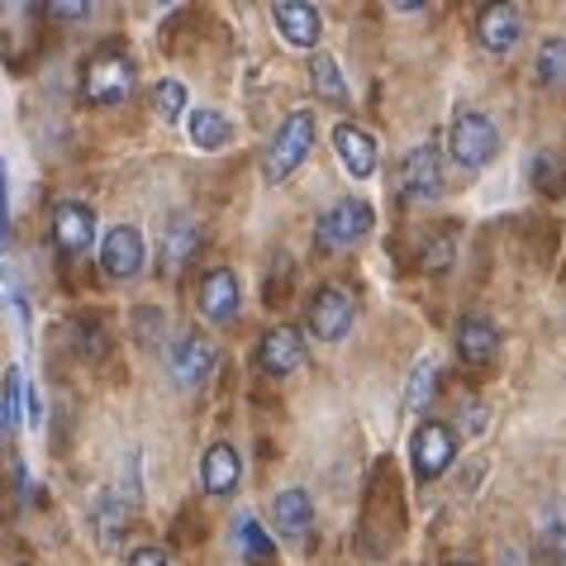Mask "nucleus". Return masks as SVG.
<instances>
[{"label":"nucleus","instance_id":"nucleus-35","mask_svg":"<svg viewBox=\"0 0 566 566\" xmlns=\"http://www.w3.org/2000/svg\"><path fill=\"white\" fill-rule=\"evenodd\" d=\"M10 438V419H6V410H0V443Z\"/></svg>","mask_w":566,"mask_h":566},{"label":"nucleus","instance_id":"nucleus-32","mask_svg":"<svg viewBox=\"0 0 566 566\" xmlns=\"http://www.w3.org/2000/svg\"><path fill=\"white\" fill-rule=\"evenodd\" d=\"M24 423H29V429H43V396H39V386L24 390Z\"/></svg>","mask_w":566,"mask_h":566},{"label":"nucleus","instance_id":"nucleus-16","mask_svg":"<svg viewBox=\"0 0 566 566\" xmlns=\"http://www.w3.org/2000/svg\"><path fill=\"white\" fill-rule=\"evenodd\" d=\"M239 481H243L239 448L219 438V443L206 448V458H200V485H206L210 495H233V491H239Z\"/></svg>","mask_w":566,"mask_h":566},{"label":"nucleus","instance_id":"nucleus-25","mask_svg":"<svg viewBox=\"0 0 566 566\" xmlns=\"http://www.w3.org/2000/svg\"><path fill=\"white\" fill-rule=\"evenodd\" d=\"M310 86L319 91L324 101H348V82H343V67H338V57H310Z\"/></svg>","mask_w":566,"mask_h":566},{"label":"nucleus","instance_id":"nucleus-9","mask_svg":"<svg viewBox=\"0 0 566 566\" xmlns=\"http://www.w3.org/2000/svg\"><path fill=\"white\" fill-rule=\"evenodd\" d=\"M167 371L177 386H200L214 371V343L206 334H196V328H186L167 348Z\"/></svg>","mask_w":566,"mask_h":566},{"label":"nucleus","instance_id":"nucleus-15","mask_svg":"<svg viewBox=\"0 0 566 566\" xmlns=\"http://www.w3.org/2000/svg\"><path fill=\"white\" fill-rule=\"evenodd\" d=\"M500 353V328L485 314H462L458 319V357L467 367H491Z\"/></svg>","mask_w":566,"mask_h":566},{"label":"nucleus","instance_id":"nucleus-2","mask_svg":"<svg viewBox=\"0 0 566 566\" xmlns=\"http://www.w3.org/2000/svg\"><path fill=\"white\" fill-rule=\"evenodd\" d=\"M371 224H376V210L367 200L343 196L319 214V224H314V248H319V253H348V248L367 239Z\"/></svg>","mask_w":566,"mask_h":566},{"label":"nucleus","instance_id":"nucleus-37","mask_svg":"<svg viewBox=\"0 0 566 566\" xmlns=\"http://www.w3.org/2000/svg\"><path fill=\"white\" fill-rule=\"evenodd\" d=\"M448 566H471V562H448Z\"/></svg>","mask_w":566,"mask_h":566},{"label":"nucleus","instance_id":"nucleus-36","mask_svg":"<svg viewBox=\"0 0 566 566\" xmlns=\"http://www.w3.org/2000/svg\"><path fill=\"white\" fill-rule=\"evenodd\" d=\"M500 566H524V562H518L514 553H505V557H500Z\"/></svg>","mask_w":566,"mask_h":566},{"label":"nucleus","instance_id":"nucleus-34","mask_svg":"<svg viewBox=\"0 0 566 566\" xmlns=\"http://www.w3.org/2000/svg\"><path fill=\"white\" fill-rule=\"evenodd\" d=\"M6 219H10V200H6V163H0V253H6Z\"/></svg>","mask_w":566,"mask_h":566},{"label":"nucleus","instance_id":"nucleus-4","mask_svg":"<svg viewBox=\"0 0 566 566\" xmlns=\"http://www.w3.org/2000/svg\"><path fill=\"white\" fill-rule=\"evenodd\" d=\"M82 96L91 105H124L134 96V62L119 49H101L82 67Z\"/></svg>","mask_w":566,"mask_h":566},{"label":"nucleus","instance_id":"nucleus-5","mask_svg":"<svg viewBox=\"0 0 566 566\" xmlns=\"http://www.w3.org/2000/svg\"><path fill=\"white\" fill-rule=\"evenodd\" d=\"M452 458H458V433L443 419H423L410 433V471L419 485H433L452 467Z\"/></svg>","mask_w":566,"mask_h":566},{"label":"nucleus","instance_id":"nucleus-27","mask_svg":"<svg viewBox=\"0 0 566 566\" xmlns=\"http://www.w3.org/2000/svg\"><path fill=\"white\" fill-rule=\"evenodd\" d=\"M153 105H157V115H163V119H181V115H186V105H191V101H186V86H181V82H171V76H163V82L153 86Z\"/></svg>","mask_w":566,"mask_h":566},{"label":"nucleus","instance_id":"nucleus-31","mask_svg":"<svg viewBox=\"0 0 566 566\" xmlns=\"http://www.w3.org/2000/svg\"><path fill=\"white\" fill-rule=\"evenodd\" d=\"M528 171H533V177H538V186H543V191H557V186H562V167H557V163H553V157H547V153H533Z\"/></svg>","mask_w":566,"mask_h":566},{"label":"nucleus","instance_id":"nucleus-12","mask_svg":"<svg viewBox=\"0 0 566 566\" xmlns=\"http://www.w3.org/2000/svg\"><path fill=\"white\" fill-rule=\"evenodd\" d=\"M258 367H262L266 376H291V371H301V367H305V334H301V328H291V324L266 328L262 343H258Z\"/></svg>","mask_w":566,"mask_h":566},{"label":"nucleus","instance_id":"nucleus-30","mask_svg":"<svg viewBox=\"0 0 566 566\" xmlns=\"http://www.w3.org/2000/svg\"><path fill=\"white\" fill-rule=\"evenodd\" d=\"M43 14L57 20V24H76V20H86L91 14V6L86 0H53V6H43Z\"/></svg>","mask_w":566,"mask_h":566},{"label":"nucleus","instance_id":"nucleus-22","mask_svg":"<svg viewBox=\"0 0 566 566\" xmlns=\"http://www.w3.org/2000/svg\"><path fill=\"white\" fill-rule=\"evenodd\" d=\"M233 538H239V553L243 562H253V566H266V562H276V543L266 538V528L258 524V518H233Z\"/></svg>","mask_w":566,"mask_h":566},{"label":"nucleus","instance_id":"nucleus-29","mask_svg":"<svg viewBox=\"0 0 566 566\" xmlns=\"http://www.w3.org/2000/svg\"><path fill=\"white\" fill-rule=\"evenodd\" d=\"M452 258H458V243L433 239L429 248H423V272H443V266H452Z\"/></svg>","mask_w":566,"mask_h":566},{"label":"nucleus","instance_id":"nucleus-20","mask_svg":"<svg viewBox=\"0 0 566 566\" xmlns=\"http://www.w3.org/2000/svg\"><path fill=\"white\" fill-rule=\"evenodd\" d=\"M196 243H200V229H196V219H171L167 233H163V272H181L186 262H191L196 253Z\"/></svg>","mask_w":566,"mask_h":566},{"label":"nucleus","instance_id":"nucleus-3","mask_svg":"<svg viewBox=\"0 0 566 566\" xmlns=\"http://www.w3.org/2000/svg\"><path fill=\"white\" fill-rule=\"evenodd\" d=\"M448 153L452 163L467 167V171H481L491 157L500 153V129L491 115H481V109H458L448 124Z\"/></svg>","mask_w":566,"mask_h":566},{"label":"nucleus","instance_id":"nucleus-26","mask_svg":"<svg viewBox=\"0 0 566 566\" xmlns=\"http://www.w3.org/2000/svg\"><path fill=\"white\" fill-rule=\"evenodd\" d=\"M433 386H438V361L423 357L419 367L410 371V381H405V410H423L429 396H433Z\"/></svg>","mask_w":566,"mask_h":566},{"label":"nucleus","instance_id":"nucleus-21","mask_svg":"<svg viewBox=\"0 0 566 566\" xmlns=\"http://www.w3.org/2000/svg\"><path fill=\"white\" fill-rule=\"evenodd\" d=\"M124 514H129V500H124L119 491H105L96 500V533H101L105 553H115L119 538H124Z\"/></svg>","mask_w":566,"mask_h":566},{"label":"nucleus","instance_id":"nucleus-11","mask_svg":"<svg viewBox=\"0 0 566 566\" xmlns=\"http://www.w3.org/2000/svg\"><path fill=\"white\" fill-rule=\"evenodd\" d=\"M53 243L62 258H82L91 253V243H96V214L82 200H62L53 210Z\"/></svg>","mask_w":566,"mask_h":566},{"label":"nucleus","instance_id":"nucleus-23","mask_svg":"<svg viewBox=\"0 0 566 566\" xmlns=\"http://www.w3.org/2000/svg\"><path fill=\"white\" fill-rule=\"evenodd\" d=\"M533 76H538L543 86H553V91L566 86V39H562V34H553V39L538 43V57H533Z\"/></svg>","mask_w":566,"mask_h":566},{"label":"nucleus","instance_id":"nucleus-1","mask_svg":"<svg viewBox=\"0 0 566 566\" xmlns=\"http://www.w3.org/2000/svg\"><path fill=\"white\" fill-rule=\"evenodd\" d=\"M310 144H314V109H291L262 153V177L281 186L291 171H301V163L310 157Z\"/></svg>","mask_w":566,"mask_h":566},{"label":"nucleus","instance_id":"nucleus-24","mask_svg":"<svg viewBox=\"0 0 566 566\" xmlns=\"http://www.w3.org/2000/svg\"><path fill=\"white\" fill-rule=\"evenodd\" d=\"M533 557L547 566H566V524L562 518H538V528H533Z\"/></svg>","mask_w":566,"mask_h":566},{"label":"nucleus","instance_id":"nucleus-6","mask_svg":"<svg viewBox=\"0 0 566 566\" xmlns=\"http://www.w3.org/2000/svg\"><path fill=\"white\" fill-rule=\"evenodd\" d=\"M357 324V301L348 286H319L310 301V314H305V328L319 343H343L353 334Z\"/></svg>","mask_w":566,"mask_h":566},{"label":"nucleus","instance_id":"nucleus-17","mask_svg":"<svg viewBox=\"0 0 566 566\" xmlns=\"http://www.w3.org/2000/svg\"><path fill=\"white\" fill-rule=\"evenodd\" d=\"M334 153L338 163L353 171V177H371L376 163H381V148H376V138L361 129V124H334Z\"/></svg>","mask_w":566,"mask_h":566},{"label":"nucleus","instance_id":"nucleus-28","mask_svg":"<svg viewBox=\"0 0 566 566\" xmlns=\"http://www.w3.org/2000/svg\"><path fill=\"white\" fill-rule=\"evenodd\" d=\"M0 301H6V305L14 310V319H20V328H34V314H29L24 286H20V276H14L10 266H0Z\"/></svg>","mask_w":566,"mask_h":566},{"label":"nucleus","instance_id":"nucleus-10","mask_svg":"<svg viewBox=\"0 0 566 566\" xmlns=\"http://www.w3.org/2000/svg\"><path fill=\"white\" fill-rule=\"evenodd\" d=\"M196 305L200 314H206L210 324H233L239 319V305H243V295H239V276L229 272V266H210L206 276H200V286H196Z\"/></svg>","mask_w":566,"mask_h":566},{"label":"nucleus","instance_id":"nucleus-13","mask_svg":"<svg viewBox=\"0 0 566 566\" xmlns=\"http://www.w3.org/2000/svg\"><path fill=\"white\" fill-rule=\"evenodd\" d=\"M272 24H276V34L286 39L291 49H301V53H310L314 43H319V34H324V20H319V10H314L310 0H276Z\"/></svg>","mask_w":566,"mask_h":566},{"label":"nucleus","instance_id":"nucleus-18","mask_svg":"<svg viewBox=\"0 0 566 566\" xmlns=\"http://www.w3.org/2000/svg\"><path fill=\"white\" fill-rule=\"evenodd\" d=\"M272 524L281 538H310V528H314V500L310 491H301V485H286L276 500H272Z\"/></svg>","mask_w":566,"mask_h":566},{"label":"nucleus","instance_id":"nucleus-8","mask_svg":"<svg viewBox=\"0 0 566 566\" xmlns=\"http://www.w3.org/2000/svg\"><path fill=\"white\" fill-rule=\"evenodd\" d=\"M400 191H405V200H438L443 196V148L419 144V148L405 153Z\"/></svg>","mask_w":566,"mask_h":566},{"label":"nucleus","instance_id":"nucleus-7","mask_svg":"<svg viewBox=\"0 0 566 566\" xmlns=\"http://www.w3.org/2000/svg\"><path fill=\"white\" fill-rule=\"evenodd\" d=\"M148 262L144 233L134 224H109V233L101 239V276L105 281H134Z\"/></svg>","mask_w":566,"mask_h":566},{"label":"nucleus","instance_id":"nucleus-33","mask_svg":"<svg viewBox=\"0 0 566 566\" xmlns=\"http://www.w3.org/2000/svg\"><path fill=\"white\" fill-rule=\"evenodd\" d=\"M129 566H167V553L163 547H138V553L129 557Z\"/></svg>","mask_w":566,"mask_h":566},{"label":"nucleus","instance_id":"nucleus-14","mask_svg":"<svg viewBox=\"0 0 566 566\" xmlns=\"http://www.w3.org/2000/svg\"><path fill=\"white\" fill-rule=\"evenodd\" d=\"M524 39V10L518 6H485L476 14V43L485 53H510Z\"/></svg>","mask_w":566,"mask_h":566},{"label":"nucleus","instance_id":"nucleus-19","mask_svg":"<svg viewBox=\"0 0 566 566\" xmlns=\"http://www.w3.org/2000/svg\"><path fill=\"white\" fill-rule=\"evenodd\" d=\"M186 129H191V144L206 148V153H219V148L233 144V124L219 115V109H210V105L191 109V115H186Z\"/></svg>","mask_w":566,"mask_h":566}]
</instances>
